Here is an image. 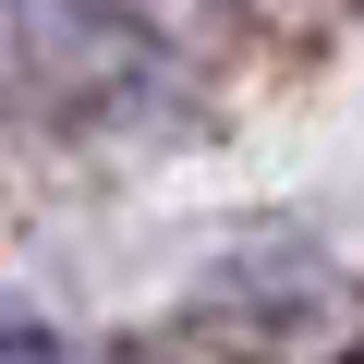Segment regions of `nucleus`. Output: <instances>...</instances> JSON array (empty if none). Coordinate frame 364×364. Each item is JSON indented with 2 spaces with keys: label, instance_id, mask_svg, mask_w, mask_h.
Returning a JSON list of instances; mask_svg holds the SVG:
<instances>
[{
  "label": "nucleus",
  "instance_id": "2",
  "mask_svg": "<svg viewBox=\"0 0 364 364\" xmlns=\"http://www.w3.org/2000/svg\"><path fill=\"white\" fill-rule=\"evenodd\" d=\"M0 364H61V340H49L37 316H0Z\"/></svg>",
  "mask_w": 364,
  "mask_h": 364
},
{
  "label": "nucleus",
  "instance_id": "1",
  "mask_svg": "<svg viewBox=\"0 0 364 364\" xmlns=\"http://www.w3.org/2000/svg\"><path fill=\"white\" fill-rule=\"evenodd\" d=\"M13 37H25V73L73 109H122L170 85V49L134 0H13Z\"/></svg>",
  "mask_w": 364,
  "mask_h": 364
}]
</instances>
